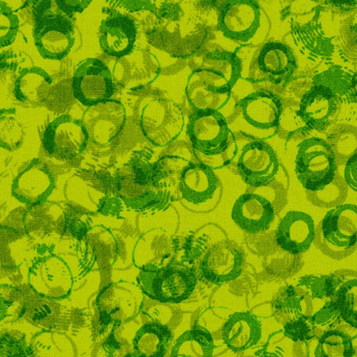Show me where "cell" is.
I'll return each instance as SVG.
<instances>
[{
	"mask_svg": "<svg viewBox=\"0 0 357 357\" xmlns=\"http://www.w3.org/2000/svg\"><path fill=\"white\" fill-rule=\"evenodd\" d=\"M241 73L242 63L235 54L221 51L206 54L201 67L190 75L186 88L194 110H219L223 107Z\"/></svg>",
	"mask_w": 357,
	"mask_h": 357,
	"instance_id": "obj_1",
	"label": "cell"
},
{
	"mask_svg": "<svg viewBox=\"0 0 357 357\" xmlns=\"http://www.w3.org/2000/svg\"><path fill=\"white\" fill-rule=\"evenodd\" d=\"M314 242L333 259L351 255L357 248V206L342 204L327 213L317 227Z\"/></svg>",
	"mask_w": 357,
	"mask_h": 357,
	"instance_id": "obj_2",
	"label": "cell"
},
{
	"mask_svg": "<svg viewBox=\"0 0 357 357\" xmlns=\"http://www.w3.org/2000/svg\"><path fill=\"white\" fill-rule=\"evenodd\" d=\"M338 164L326 140L319 137L305 139L298 145L295 172L307 191H318L331 184L337 175Z\"/></svg>",
	"mask_w": 357,
	"mask_h": 357,
	"instance_id": "obj_3",
	"label": "cell"
},
{
	"mask_svg": "<svg viewBox=\"0 0 357 357\" xmlns=\"http://www.w3.org/2000/svg\"><path fill=\"white\" fill-rule=\"evenodd\" d=\"M194 150L206 156L224 153L234 135L219 110H194L188 125Z\"/></svg>",
	"mask_w": 357,
	"mask_h": 357,
	"instance_id": "obj_4",
	"label": "cell"
},
{
	"mask_svg": "<svg viewBox=\"0 0 357 357\" xmlns=\"http://www.w3.org/2000/svg\"><path fill=\"white\" fill-rule=\"evenodd\" d=\"M140 126L149 141L154 145L165 146L182 132L184 118L180 107L174 102L158 98L142 109Z\"/></svg>",
	"mask_w": 357,
	"mask_h": 357,
	"instance_id": "obj_5",
	"label": "cell"
},
{
	"mask_svg": "<svg viewBox=\"0 0 357 357\" xmlns=\"http://www.w3.org/2000/svg\"><path fill=\"white\" fill-rule=\"evenodd\" d=\"M73 89L75 99L86 107L111 100L114 93L112 73L100 59H86L76 69Z\"/></svg>",
	"mask_w": 357,
	"mask_h": 357,
	"instance_id": "obj_6",
	"label": "cell"
},
{
	"mask_svg": "<svg viewBox=\"0 0 357 357\" xmlns=\"http://www.w3.org/2000/svg\"><path fill=\"white\" fill-rule=\"evenodd\" d=\"M89 139L82 121L64 114L47 127L43 144L46 152L59 159L72 160L84 152Z\"/></svg>",
	"mask_w": 357,
	"mask_h": 357,
	"instance_id": "obj_7",
	"label": "cell"
},
{
	"mask_svg": "<svg viewBox=\"0 0 357 357\" xmlns=\"http://www.w3.org/2000/svg\"><path fill=\"white\" fill-rule=\"evenodd\" d=\"M296 68L295 56L289 46L282 43H266L254 59L250 79L254 82L269 81L277 85H285Z\"/></svg>",
	"mask_w": 357,
	"mask_h": 357,
	"instance_id": "obj_8",
	"label": "cell"
},
{
	"mask_svg": "<svg viewBox=\"0 0 357 357\" xmlns=\"http://www.w3.org/2000/svg\"><path fill=\"white\" fill-rule=\"evenodd\" d=\"M146 292L151 298L164 303H180L189 298L197 279L188 268L170 266L146 273Z\"/></svg>",
	"mask_w": 357,
	"mask_h": 357,
	"instance_id": "obj_9",
	"label": "cell"
},
{
	"mask_svg": "<svg viewBox=\"0 0 357 357\" xmlns=\"http://www.w3.org/2000/svg\"><path fill=\"white\" fill-rule=\"evenodd\" d=\"M126 121L124 105L114 100L88 107L82 120L89 140L102 146L111 143L120 135Z\"/></svg>",
	"mask_w": 357,
	"mask_h": 357,
	"instance_id": "obj_10",
	"label": "cell"
},
{
	"mask_svg": "<svg viewBox=\"0 0 357 357\" xmlns=\"http://www.w3.org/2000/svg\"><path fill=\"white\" fill-rule=\"evenodd\" d=\"M341 100L331 88L314 83L303 96L296 115L307 130L324 131L336 120Z\"/></svg>",
	"mask_w": 357,
	"mask_h": 357,
	"instance_id": "obj_11",
	"label": "cell"
},
{
	"mask_svg": "<svg viewBox=\"0 0 357 357\" xmlns=\"http://www.w3.org/2000/svg\"><path fill=\"white\" fill-rule=\"evenodd\" d=\"M260 8L257 0H227L218 22V29L233 41L245 43L260 26Z\"/></svg>",
	"mask_w": 357,
	"mask_h": 357,
	"instance_id": "obj_12",
	"label": "cell"
},
{
	"mask_svg": "<svg viewBox=\"0 0 357 357\" xmlns=\"http://www.w3.org/2000/svg\"><path fill=\"white\" fill-rule=\"evenodd\" d=\"M279 167V160L273 149L261 140L246 144L237 163L238 172L243 181L254 188L269 184L278 174Z\"/></svg>",
	"mask_w": 357,
	"mask_h": 357,
	"instance_id": "obj_13",
	"label": "cell"
},
{
	"mask_svg": "<svg viewBox=\"0 0 357 357\" xmlns=\"http://www.w3.org/2000/svg\"><path fill=\"white\" fill-rule=\"evenodd\" d=\"M75 32L70 20L61 15H50L36 24L34 38L36 47L45 59L61 61L72 50Z\"/></svg>",
	"mask_w": 357,
	"mask_h": 357,
	"instance_id": "obj_14",
	"label": "cell"
},
{
	"mask_svg": "<svg viewBox=\"0 0 357 357\" xmlns=\"http://www.w3.org/2000/svg\"><path fill=\"white\" fill-rule=\"evenodd\" d=\"M54 178L47 165L34 159L15 178L13 195L27 204H40L54 189Z\"/></svg>",
	"mask_w": 357,
	"mask_h": 357,
	"instance_id": "obj_15",
	"label": "cell"
},
{
	"mask_svg": "<svg viewBox=\"0 0 357 357\" xmlns=\"http://www.w3.org/2000/svg\"><path fill=\"white\" fill-rule=\"evenodd\" d=\"M243 255L229 243H222L204 256L200 269L205 279L216 285L235 280L242 273Z\"/></svg>",
	"mask_w": 357,
	"mask_h": 357,
	"instance_id": "obj_16",
	"label": "cell"
},
{
	"mask_svg": "<svg viewBox=\"0 0 357 357\" xmlns=\"http://www.w3.org/2000/svg\"><path fill=\"white\" fill-rule=\"evenodd\" d=\"M315 236L312 218L303 212L291 211L287 213L279 225L276 242L284 251L296 255L309 250Z\"/></svg>",
	"mask_w": 357,
	"mask_h": 357,
	"instance_id": "obj_17",
	"label": "cell"
},
{
	"mask_svg": "<svg viewBox=\"0 0 357 357\" xmlns=\"http://www.w3.org/2000/svg\"><path fill=\"white\" fill-rule=\"evenodd\" d=\"M238 106L245 121L252 126L277 132L282 112V100L278 95L260 89L241 100Z\"/></svg>",
	"mask_w": 357,
	"mask_h": 357,
	"instance_id": "obj_18",
	"label": "cell"
},
{
	"mask_svg": "<svg viewBox=\"0 0 357 357\" xmlns=\"http://www.w3.org/2000/svg\"><path fill=\"white\" fill-rule=\"evenodd\" d=\"M326 297L340 317L357 329V273L338 271L326 276Z\"/></svg>",
	"mask_w": 357,
	"mask_h": 357,
	"instance_id": "obj_19",
	"label": "cell"
},
{
	"mask_svg": "<svg viewBox=\"0 0 357 357\" xmlns=\"http://www.w3.org/2000/svg\"><path fill=\"white\" fill-rule=\"evenodd\" d=\"M274 217L272 203L253 193H246L238 198L231 211L234 222L250 234L269 229Z\"/></svg>",
	"mask_w": 357,
	"mask_h": 357,
	"instance_id": "obj_20",
	"label": "cell"
},
{
	"mask_svg": "<svg viewBox=\"0 0 357 357\" xmlns=\"http://www.w3.org/2000/svg\"><path fill=\"white\" fill-rule=\"evenodd\" d=\"M137 29L128 17L116 15L102 22L99 31V41L107 54L121 58L129 54L134 49Z\"/></svg>",
	"mask_w": 357,
	"mask_h": 357,
	"instance_id": "obj_21",
	"label": "cell"
},
{
	"mask_svg": "<svg viewBox=\"0 0 357 357\" xmlns=\"http://www.w3.org/2000/svg\"><path fill=\"white\" fill-rule=\"evenodd\" d=\"M321 9L320 0H287L282 17L289 20L295 39L309 43L319 35Z\"/></svg>",
	"mask_w": 357,
	"mask_h": 357,
	"instance_id": "obj_22",
	"label": "cell"
},
{
	"mask_svg": "<svg viewBox=\"0 0 357 357\" xmlns=\"http://www.w3.org/2000/svg\"><path fill=\"white\" fill-rule=\"evenodd\" d=\"M218 185V177L211 167L201 162L189 163L181 172L178 190L183 199L198 204L211 199Z\"/></svg>",
	"mask_w": 357,
	"mask_h": 357,
	"instance_id": "obj_23",
	"label": "cell"
},
{
	"mask_svg": "<svg viewBox=\"0 0 357 357\" xmlns=\"http://www.w3.org/2000/svg\"><path fill=\"white\" fill-rule=\"evenodd\" d=\"M225 343L234 351H242L256 345L261 337L259 320L249 312L232 314L223 327Z\"/></svg>",
	"mask_w": 357,
	"mask_h": 357,
	"instance_id": "obj_24",
	"label": "cell"
},
{
	"mask_svg": "<svg viewBox=\"0 0 357 357\" xmlns=\"http://www.w3.org/2000/svg\"><path fill=\"white\" fill-rule=\"evenodd\" d=\"M52 84V78L42 68L24 69L15 84V98L24 104L42 103L47 99Z\"/></svg>",
	"mask_w": 357,
	"mask_h": 357,
	"instance_id": "obj_25",
	"label": "cell"
},
{
	"mask_svg": "<svg viewBox=\"0 0 357 357\" xmlns=\"http://www.w3.org/2000/svg\"><path fill=\"white\" fill-rule=\"evenodd\" d=\"M172 337V333L167 326L147 324L135 339V349L142 356H163Z\"/></svg>",
	"mask_w": 357,
	"mask_h": 357,
	"instance_id": "obj_26",
	"label": "cell"
},
{
	"mask_svg": "<svg viewBox=\"0 0 357 357\" xmlns=\"http://www.w3.org/2000/svg\"><path fill=\"white\" fill-rule=\"evenodd\" d=\"M214 350L213 338L202 327H196L184 333L176 341L172 349V356H212Z\"/></svg>",
	"mask_w": 357,
	"mask_h": 357,
	"instance_id": "obj_27",
	"label": "cell"
},
{
	"mask_svg": "<svg viewBox=\"0 0 357 357\" xmlns=\"http://www.w3.org/2000/svg\"><path fill=\"white\" fill-rule=\"evenodd\" d=\"M327 142L331 145L338 165H346L348 160L357 151V128L348 125L334 128Z\"/></svg>",
	"mask_w": 357,
	"mask_h": 357,
	"instance_id": "obj_28",
	"label": "cell"
},
{
	"mask_svg": "<svg viewBox=\"0 0 357 357\" xmlns=\"http://www.w3.org/2000/svg\"><path fill=\"white\" fill-rule=\"evenodd\" d=\"M355 354L351 340L343 332L331 331L319 338L314 356L318 357H349Z\"/></svg>",
	"mask_w": 357,
	"mask_h": 357,
	"instance_id": "obj_29",
	"label": "cell"
},
{
	"mask_svg": "<svg viewBox=\"0 0 357 357\" xmlns=\"http://www.w3.org/2000/svg\"><path fill=\"white\" fill-rule=\"evenodd\" d=\"M307 198L314 205L323 208H334L344 202L348 195V185L344 178L338 174L335 180L323 189L307 191Z\"/></svg>",
	"mask_w": 357,
	"mask_h": 357,
	"instance_id": "obj_30",
	"label": "cell"
},
{
	"mask_svg": "<svg viewBox=\"0 0 357 357\" xmlns=\"http://www.w3.org/2000/svg\"><path fill=\"white\" fill-rule=\"evenodd\" d=\"M354 75L339 66H333L315 76L314 83L328 86L340 98L350 95Z\"/></svg>",
	"mask_w": 357,
	"mask_h": 357,
	"instance_id": "obj_31",
	"label": "cell"
},
{
	"mask_svg": "<svg viewBox=\"0 0 357 357\" xmlns=\"http://www.w3.org/2000/svg\"><path fill=\"white\" fill-rule=\"evenodd\" d=\"M314 328L312 317L303 316L285 325V335L294 342L307 341L314 337Z\"/></svg>",
	"mask_w": 357,
	"mask_h": 357,
	"instance_id": "obj_32",
	"label": "cell"
},
{
	"mask_svg": "<svg viewBox=\"0 0 357 357\" xmlns=\"http://www.w3.org/2000/svg\"><path fill=\"white\" fill-rule=\"evenodd\" d=\"M19 28V20L11 9L5 3H1V47L13 43Z\"/></svg>",
	"mask_w": 357,
	"mask_h": 357,
	"instance_id": "obj_33",
	"label": "cell"
},
{
	"mask_svg": "<svg viewBox=\"0 0 357 357\" xmlns=\"http://www.w3.org/2000/svg\"><path fill=\"white\" fill-rule=\"evenodd\" d=\"M15 119L13 117L9 116L7 114L4 113V115L2 114L1 116V132H9L10 134L4 139L1 142L2 147L6 148V145H8L9 137H12L13 139V145L15 148L20 143L22 142V130L20 126L17 124L16 121H15ZM10 148L11 149V137L10 140ZM8 149V150H9Z\"/></svg>",
	"mask_w": 357,
	"mask_h": 357,
	"instance_id": "obj_34",
	"label": "cell"
},
{
	"mask_svg": "<svg viewBox=\"0 0 357 357\" xmlns=\"http://www.w3.org/2000/svg\"><path fill=\"white\" fill-rule=\"evenodd\" d=\"M92 2L93 0H55L59 8L70 17L82 13Z\"/></svg>",
	"mask_w": 357,
	"mask_h": 357,
	"instance_id": "obj_35",
	"label": "cell"
},
{
	"mask_svg": "<svg viewBox=\"0 0 357 357\" xmlns=\"http://www.w3.org/2000/svg\"><path fill=\"white\" fill-rule=\"evenodd\" d=\"M344 181L349 188L357 192V151L345 165Z\"/></svg>",
	"mask_w": 357,
	"mask_h": 357,
	"instance_id": "obj_36",
	"label": "cell"
},
{
	"mask_svg": "<svg viewBox=\"0 0 357 357\" xmlns=\"http://www.w3.org/2000/svg\"><path fill=\"white\" fill-rule=\"evenodd\" d=\"M329 2L342 11H349L357 5V0H329Z\"/></svg>",
	"mask_w": 357,
	"mask_h": 357,
	"instance_id": "obj_37",
	"label": "cell"
},
{
	"mask_svg": "<svg viewBox=\"0 0 357 357\" xmlns=\"http://www.w3.org/2000/svg\"><path fill=\"white\" fill-rule=\"evenodd\" d=\"M351 98H357V72L354 74L352 86L350 93Z\"/></svg>",
	"mask_w": 357,
	"mask_h": 357,
	"instance_id": "obj_38",
	"label": "cell"
},
{
	"mask_svg": "<svg viewBox=\"0 0 357 357\" xmlns=\"http://www.w3.org/2000/svg\"><path fill=\"white\" fill-rule=\"evenodd\" d=\"M226 1H227V0H226Z\"/></svg>",
	"mask_w": 357,
	"mask_h": 357,
	"instance_id": "obj_39",
	"label": "cell"
}]
</instances>
